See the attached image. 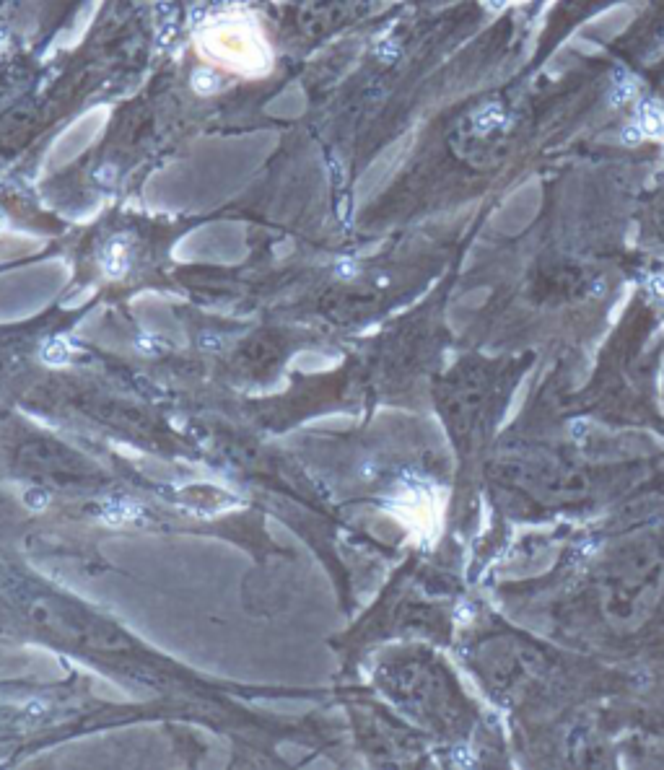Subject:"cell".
I'll return each instance as SVG.
<instances>
[{
    "label": "cell",
    "instance_id": "1",
    "mask_svg": "<svg viewBox=\"0 0 664 770\" xmlns=\"http://www.w3.org/2000/svg\"><path fill=\"white\" fill-rule=\"evenodd\" d=\"M594 605L615 636L639 633L664 599V553L657 540H626L594 571Z\"/></svg>",
    "mask_w": 664,
    "mask_h": 770
},
{
    "label": "cell",
    "instance_id": "2",
    "mask_svg": "<svg viewBox=\"0 0 664 770\" xmlns=\"http://www.w3.org/2000/svg\"><path fill=\"white\" fill-rule=\"evenodd\" d=\"M496 475L501 483L511 485L543 506L581 501L597 483V475L581 462L540 449H522L498 457Z\"/></svg>",
    "mask_w": 664,
    "mask_h": 770
},
{
    "label": "cell",
    "instance_id": "3",
    "mask_svg": "<svg viewBox=\"0 0 664 770\" xmlns=\"http://www.w3.org/2000/svg\"><path fill=\"white\" fill-rule=\"evenodd\" d=\"M478 667L498 698H522L548 672L540 649L514 636H493L480 646Z\"/></svg>",
    "mask_w": 664,
    "mask_h": 770
},
{
    "label": "cell",
    "instance_id": "4",
    "mask_svg": "<svg viewBox=\"0 0 664 770\" xmlns=\"http://www.w3.org/2000/svg\"><path fill=\"white\" fill-rule=\"evenodd\" d=\"M498 389V371L493 366H473L465 371L452 392V418L462 433L473 431L493 408Z\"/></svg>",
    "mask_w": 664,
    "mask_h": 770
},
{
    "label": "cell",
    "instance_id": "5",
    "mask_svg": "<svg viewBox=\"0 0 664 770\" xmlns=\"http://www.w3.org/2000/svg\"><path fill=\"white\" fill-rule=\"evenodd\" d=\"M208 45L216 50V55L224 63L237 65V68H257L262 60L260 37L244 29V26H224V29H218V32H213Z\"/></svg>",
    "mask_w": 664,
    "mask_h": 770
}]
</instances>
